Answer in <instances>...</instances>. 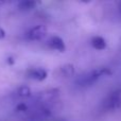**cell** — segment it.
<instances>
[{
    "mask_svg": "<svg viewBox=\"0 0 121 121\" xmlns=\"http://www.w3.org/2000/svg\"><path fill=\"white\" fill-rule=\"evenodd\" d=\"M60 74L65 78H70L74 75V66L72 64H64L60 68Z\"/></svg>",
    "mask_w": 121,
    "mask_h": 121,
    "instance_id": "ba28073f",
    "label": "cell"
},
{
    "mask_svg": "<svg viewBox=\"0 0 121 121\" xmlns=\"http://www.w3.org/2000/svg\"><path fill=\"white\" fill-rule=\"evenodd\" d=\"M27 75L28 78L32 80H35V81H44L47 79L48 77V72H47L46 69L40 68V67H34V68H30L27 71Z\"/></svg>",
    "mask_w": 121,
    "mask_h": 121,
    "instance_id": "5b68a950",
    "label": "cell"
},
{
    "mask_svg": "<svg viewBox=\"0 0 121 121\" xmlns=\"http://www.w3.org/2000/svg\"><path fill=\"white\" fill-rule=\"evenodd\" d=\"M15 95H16L18 98H29L31 97L32 91H31V88L27 85H22L20 87H18L15 91Z\"/></svg>",
    "mask_w": 121,
    "mask_h": 121,
    "instance_id": "9c48e42d",
    "label": "cell"
},
{
    "mask_svg": "<svg viewBox=\"0 0 121 121\" xmlns=\"http://www.w3.org/2000/svg\"><path fill=\"white\" fill-rule=\"evenodd\" d=\"M46 44L50 49L56 50V51H59V52H64V51L66 50V46H65L64 40L57 35L50 36V37L47 39Z\"/></svg>",
    "mask_w": 121,
    "mask_h": 121,
    "instance_id": "277c9868",
    "label": "cell"
},
{
    "mask_svg": "<svg viewBox=\"0 0 121 121\" xmlns=\"http://www.w3.org/2000/svg\"><path fill=\"white\" fill-rule=\"evenodd\" d=\"M90 44H91L92 48L99 51H102L106 48V40L101 36H94L90 39Z\"/></svg>",
    "mask_w": 121,
    "mask_h": 121,
    "instance_id": "8992f818",
    "label": "cell"
},
{
    "mask_svg": "<svg viewBox=\"0 0 121 121\" xmlns=\"http://www.w3.org/2000/svg\"><path fill=\"white\" fill-rule=\"evenodd\" d=\"M36 1H32V0H22V1H19L17 3V8L19 11H22V12H29L32 11L33 9H35L36 6Z\"/></svg>",
    "mask_w": 121,
    "mask_h": 121,
    "instance_id": "52a82bcc",
    "label": "cell"
},
{
    "mask_svg": "<svg viewBox=\"0 0 121 121\" xmlns=\"http://www.w3.org/2000/svg\"><path fill=\"white\" fill-rule=\"evenodd\" d=\"M103 109L107 112H115L121 108V88L109 92L102 101Z\"/></svg>",
    "mask_w": 121,
    "mask_h": 121,
    "instance_id": "7a4b0ae2",
    "label": "cell"
},
{
    "mask_svg": "<svg viewBox=\"0 0 121 121\" xmlns=\"http://www.w3.org/2000/svg\"><path fill=\"white\" fill-rule=\"evenodd\" d=\"M120 11H121V4H120Z\"/></svg>",
    "mask_w": 121,
    "mask_h": 121,
    "instance_id": "5bb4252c",
    "label": "cell"
},
{
    "mask_svg": "<svg viewBox=\"0 0 121 121\" xmlns=\"http://www.w3.org/2000/svg\"><path fill=\"white\" fill-rule=\"evenodd\" d=\"M6 63H8L9 65H13L15 63V60H14V57H12V56H9L8 59H6Z\"/></svg>",
    "mask_w": 121,
    "mask_h": 121,
    "instance_id": "8fae6325",
    "label": "cell"
},
{
    "mask_svg": "<svg viewBox=\"0 0 121 121\" xmlns=\"http://www.w3.org/2000/svg\"><path fill=\"white\" fill-rule=\"evenodd\" d=\"M5 35H6L5 31H4V30L2 29L1 27H0V39H2V38H4V37H5Z\"/></svg>",
    "mask_w": 121,
    "mask_h": 121,
    "instance_id": "7c38bea8",
    "label": "cell"
},
{
    "mask_svg": "<svg viewBox=\"0 0 121 121\" xmlns=\"http://www.w3.org/2000/svg\"><path fill=\"white\" fill-rule=\"evenodd\" d=\"M112 73L113 72L111 71V69L106 68V67L95 68L89 71H86V72H84L80 77H78L74 83L78 87H81V88L90 87L95 83H97L100 79H102L104 77H109V75H112Z\"/></svg>",
    "mask_w": 121,
    "mask_h": 121,
    "instance_id": "6da1fadb",
    "label": "cell"
},
{
    "mask_svg": "<svg viewBox=\"0 0 121 121\" xmlns=\"http://www.w3.org/2000/svg\"><path fill=\"white\" fill-rule=\"evenodd\" d=\"M3 3H4L3 1H0V5H2V4H3Z\"/></svg>",
    "mask_w": 121,
    "mask_h": 121,
    "instance_id": "4fadbf2b",
    "label": "cell"
},
{
    "mask_svg": "<svg viewBox=\"0 0 121 121\" xmlns=\"http://www.w3.org/2000/svg\"><path fill=\"white\" fill-rule=\"evenodd\" d=\"M47 35V28L43 25H37L35 27L31 28L29 31L26 33V38L31 42H37L42 40Z\"/></svg>",
    "mask_w": 121,
    "mask_h": 121,
    "instance_id": "3957f363",
    "label": "cell"
},
{
    "mask_svg": "<svg viewBox=\"0 0 121 121\" xmlns=\"http://www.w3.org/2000/svg\"><path fill=\"white\" fill-rule=\"evenodd\" d=\"M27 111H28V105L26 103H19L15 107V112H17V113H25Z\"/></svg>",
    "mask_w": 121,
    "mask_h": 121,
    "instance_id": "30bf717a",
    "label": "cell"
}]
</instances>
